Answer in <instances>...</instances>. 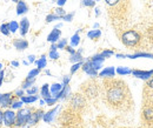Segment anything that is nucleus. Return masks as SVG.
Returning a JSON list of instances; mask_svg holds the SVG:
<instances>
[{
    "label": "nucleus",
    "mask_w": 153,
    "mask_h": 128,
    "mask_svg": "<svg viewBox=\"0 0 153 128\" xmlns=\"http://www.w3.org/2000/svg\"><path fill=\"white\" fill-rule=\"evenodd\" d=\"M105 91L107 102L115 108H120L121 106H124L131 95L124 82L115 80L105 82Z\"/></svg>",
    "instance_id": "nucleus-1"
},
{
    "label": "nucleus",
    "mask_w": 153,
    "mask_h": 128,
    "mask_svg": "<svg viewBox=\"0 0 153 128\" xmlns=\"http://www.w3.org/2000/svg\"><path fill=\"white\" fill-rule=\"evenodd\" d=\"M141 38H140V34L138 32H135L133 30L131 31H126L123 33L121 36V41L125 46L127 47H135L139 42H140Z\"/></svg>",
    "instance_id": "nucleus-2"
},
{
    "label": "nucleus",
    "mask_w": 153,
    "mask_h": 128,
    "mask_svg": "<svg viewBox=\"0 0 153 128\" xmlns=\"http://www.w3.org/2000/svg\"><path fill=\"white\" fill-rule=\"evenodd\" d=\"M31 115H32V110L31 108H20V110H18L17 116H16V126H18V127L26 126L30 121Z\"/></svg>",
    "instance_id": "nucleus-3"
},
{
    "label": "nucleus",
    "mask_w": 153,
    "mask_h": 128,
    "mask_svg": "<svg viewBox=\"0 0 153 128\" xmlns=\"http://www.w3.org/2000/svg\"><path fill=\"white\" fill-rule=\"evenodd\" d=\"M16 116H17V113L13 110H6L4 112V125L6 127L16 126Z\"/></svg>",
    "instance_id": "nucleus-4"
},
{
    "label": "nucleus",
    "mask_w": 153,
    "mask_h": 128,
    "mask_svg": "<svg viewBox=\"0 0 153 128\" xmlns=\"http://www.w3.org/2000/svg\"><path fill=\"white\" fill-rule=\"evenodd\" d=\"M13 100V93L8 92V93H0V107L1 108H7L11 106Z\"/></svg>",
    "instance_id": "nucleus-5"
},
{
    "label": "nucleus",
    "mask_w": 153,
    "mask_h": 128,
    "mask_svg": "<svg viewBox=\"0 0 153 128\" xmlns=\"http://www.w3.org/2000/svg\"><path fill=\"white\" fill-rule=\"evenodd\" d=\"M132 75L137 79H140V80H150L153 76V70L150 71H143V70H133L132 71Z\"/></svg>",
    "instance_id": "nucleus-6"
},
{
    "label": "nucleus",
    "mask_w": 153,
    "mask_h": 128,
    "mask_svg": "<svg viewBox=\"0 0 153 128\" xmlns=\"http://www.w3.org/2000/svg\"><path fill=\"white\" fill-rule=\"evenodd\" d=\"M143 118L147 124H153V104L145 105L143 110Z\"/></svg>",
    "instance_id": "nucleus-7"
},
{
    "label": "nucleus",
    "mask_w": 153,
    "mask_h": 128,
    "mask_svg": "<svg viewBox=\"0 0 153 128\" xmlns=\"http://www.w3.org/2000/svg\"><path fill=\"white\" fill-rule=\"evenodd\" d=\"M44 114H45V112L42 110H34V112H32V115H31V118H30V121H28V126H34V125H37L39 121L44 118Z\"/></svg>",
    "instance_id": "nucleus-8"
},
{
    "label": "nucleus",
    "mask_w": 153,
    "mask_h": 128,
    "mask_svg": "<svg viewBox=\"0 0 153 128\" xmlns=\"http://www.w3.org/2000/svg\"><path fill=\"white\" fill-rule=\"evenodd\" d=\"M71 105L73 108L79 110V108H82L84 105H85V99L81 94H76L72 99H71Z\"/></svg>",
    "instance_id": "nucleus-9"
},
{
    "label": "nucleus",
    "mask_w": 153,
    "mask_h": 128,
    "mask_svg": "<svg viewBox=\"0 0 153 128\" xmlns=\"http://www.w3.org/2000/svg\"><path fill=\"white\" fill-rule=\"evenodd\" d=\"M81 68H82V71L87 74L88 76H92V78L98 76V71H96V70L93 68V66H92V64H91L90 60H87L86 62H84Z\"/></svg>",
    "instance_id": "nucleus-10"
},
{
    "label": "nucleus",
    "mask_w": 153,
    "mask_h": 128,
    "mask_svg": "<svg viewBox=\"0 0 153 128\" xmlns=\"http://www.w3.org/2000/svg\"><path fill=\"white\" fill-rule=\"evenodd\" d=\"M98 76H100L102 79H113L115 76V68L112 66L105 67L100 73L98 74Z\"/></svg>",
    "instance_id": "nucleus-11"
},
{
    "label": "nucleus",
    "mask_w": 153,
    "mask_h": 128,
    "mask_svg": "<svg viewBox=\"0 0 153 128\" xmlns=\"http://www.w3.org/2000/svg\"><path fill=\"white\" fill-rule=\"evenodd\" d=\"M86 87H84V91L85 94L88 96V98H94L98 94V87H97V84H92L90 82L88 85H85Z\"/></svg>",
    "instance_id": "nucleus-12"
},
{
    "label": "nucleus",
    "mask_w": 153,
    "mask_h": 128,
    "mask_svg": "<svg viewBox=\"0 0 153 128\" xmlns=\"http://www.w3.org/2000/svg\"><path fill=\"white\" fill-rule=\"evenodd\" d=\"M58 110H59V106H56L54 108H52L51 110L46 112V113L44 114V118H42V120H44L46 124H51V122L54 120V116H56V114H57Z\"/></svg>",
    "instance_id": "nucleus-13"
},
{
    "label": "nucleus",
    "mask_w": 153,
    "mask_h": 128,
    "mask_svg": "<svg viewBox=\"0 0 153 128\" xmlns=\"http://www.w3.org/2000/svg\"><path fill=\"white\" fill-rule=\"evenodd\" d=\"M28 30H30V21H28V19L22 18L21 21L19 22V31L21 37H25L28 33Z\"/></svg>",
    "instance_id": "nucleus-14"
},
{
    "label": "nucleus",
    "mask_w": 153,
    "mask_h": 128,
    "mask_svg": "<svg viewBox=\"0 0 153 128\" xmlns=\"http://www.w3.org/2000/svg\"><path fill=\"white\" fill-rule=\"evenodd\" d=\"M61 37V31L59 30V28H53L52 31H51V33L47 36V41L48 42H52V44H56L58 40L60 39Z\"/></svg>",
    "instance_id": "nucleus-15"
},
{
    "label": "nucleus",
    "mask_w": 153,
    "mask_h": 128,
    "mask_svg": "<svg viewBox=\"0 0 153 128\" xmlns=\"http://www.w3.org/2000/svg\"><path fill=\"white\" fill-rule=\"evenodd\" d=\"M13 46L18 51H25L26 48H28V41L25 39H16L13 41Z\"/></svg>",
    "instance_id": "nucleus-16"
},
{
    "label": "nucleus",
    "mask_w": 153,
    "mask_h": 128,
    "mask_svg": "<svg viewBox=\"0 0 153 128\" xmlns=\"http://www.w3.org/2000/svg\"><path fill=\"white\" fill-rule=\"evenodd\" d=\"M126 58L128 59H139V58H147V59H152L153 60V54L149 53V52H137L133 54H126Z\"/></svg>",
    "instance_id": "nucleus-17"
},
{
    "label": "nucleus",
    "mask_w": 153,
    "mask_h": 128,
    "mask_svg": "<svg viewBox=\"0 0 153 128\" xmlns=\"http://www.w3.org/2000/svg\"><path fill=\"white\" fill-rule=\"evenodd\" d=\"M70 93H71V88H70V86H68V85H64L62 90L59 92V94H58L56 98H57L58 100H64V99L68 98Z\"/></svg>",
    "instance_id": "nucleus-18"
},
{
    "label": "nucleus",
    "mask_w": 153,
    "mask_h": 128,
    "mask_svg": "<svg viewBox=\"0 0 153 128\" xmlns=\"http://www.w3.org/2000/svg\"><path fill=\"white\" fill-rule=\"evenodd\" d=\"M28 12V6H27V4L25 2V1H19L18 4H17V14L18 16H22V14H25V13H27Z\"/></svg>",
    "instance_id": "nucleus-19"
},
{
    "label": "nucleus",
    "mask_w": 153,
    "mask_h": 128,
    "mask_svg": "<svg viewBox=\"0 0 153 128\" xmlns=\"http://www.w3.org/2000/svg\"><path fill=\"white\" fill-rule=\"evenodd\" d=\"M62 87H64V85H62V84H59V82H56V84L51 85V87H50V92H51L52 96H54V98H56L58 94H59V92L62 90Z\"/></svg>",
    "instance_id": "nucleus-20"
},
{
    "label": "nucleus",
    "mask_w": 153,
    "mask_h": 128,
    "mask_svg": "<svg viewBox=\"0 0 153 128\" xmlns=\"http://www.w3.org/2000/svg\"><path fill=\"white\" fill-rule=\"evenodd\" d=\"M20 100L25 104V105H30V104H33V102H36L37 100H38V96L37 95H22L21 98H20Z\"/></svg>",
    "instance_id": "nucleus-21"
},
{
    "label": "nucleus",
    "mask_w": 153,
    "mask_h": 128,
    "mask_svg": "<svg viewBox=\"0 0 153 128\" xmlns=\"http://www.w3.org/2000/svg\"><path fill=\"white\" fill-rule=\"evenodd\" d=\"M40 94H41L42 99H46V98L52 96V94H51V92H50V85H48V84H44V85L41 86Z\"/></svg>",
    "instance_id": "nucleus-22"
},
{
    "label": "nucleus",
    "mask_w": 153,
    "mask_h": 128,
    "mask_svg": "<svg viewBox=\"0 0 153 128\" xmlns=\"http://www.w3.org/2000/svg\"><path fill=\"white\" fill-rule=\"evenodd\" d=\"M115 73L119 74L120 76H125V75H128V74L132 73V70L128 68V67H125V66H119V67H117Z\"/></svg>",
    "instance_id": "nucleus-23"
},
{
    "label": "nucleus",
    "mask_w": 153,
    "mask_h": 128,
    "mask_svg": "<svg viewBox=\"0 0 153 128\" xmlns=\"http://www.w3.org/2000/svg\"><path fill=\"white\" fill-rule=\"evenodd\" d=\"M81 52H82V50H79V51H76L74 54H71V56H70V61H71L72 64H76V62H80V61H82V55H81Z\"/></svg>",
    "instance_id": "nucleus-24"
},
{
    "label": "nucleus",
    "mask_w": 153,
    "mask_h": 128,
    "mask_svg": "<svg viewBox=\"0 0 153 128\" xmlns=\"http://www.w3.org/2000/svg\"><path fill=\"white\" fill-rule=\"evenodd\" d=\"M79 32H80V30L74 33L71 39H70V42H71V46L72 47H76V46H79V44H80V36H79Z\"/></svg>",
    "instance_id": "nucleus-25"
},
{
    "label": "nucleus",
    "mask_w": 153,
    "mask_h": 128,
    "mask_svg": "<svg viewBox=\"0 0 153 128\" xmlns=\"http://www.w3.org/2000/svg\"><path fill=\"white\" fill-rule=\"evenodd\" d=\"M36 65H37V68H39L40 71H41L42 68H45V67H46V65H47L46 55H41V58H40V59L36 60Z\"/></svg>",
    "instance_id": "nucleus-26"
},
{
    "label": "nucleus",
    "mask_w": 153,
    "mask_h": 128,
    "mask_svg": "<svg viewBox=\"0 0 153 128\" xmlns=\"http://www.w3.org/2000/svg\"><path fill=\"white\" fill-rule=\"evenodd\" d=\"M22 106H24V102L21 101V100H18V99H14L13 98V100H12V104H11V110H20V108H22Z\"/></svg>",
    "instance_id": "nucleus-27"
},
{
    "label": "nucleus",
    "mask_w": 153,
    "mask_h": 128,
    "mask_svg": "<svg viewBox=\"0 0 153 128\" xmlns=\"http://www.w3.org/2000/svg\"><path fill=\"white\" fill-rule=\"evenodd\" d=\"M87 37L92 40H98L99 38L101 37V31L100 30H92L87 33Z\"/></svg>",
    "instance_id": "nucleus-28"
},
{
    "label": "nucleus",
    "mask_w": 153,
    "mask_h": 128,
    "mask_svg": "<svg viewBox=\"0 0 153 128\" xmlns=\"http://www.w3.org/2000/svg\"><path fill=\"white\" fill-rule=\"evenodd\" d=\"M8 28H10V32L11 33H16L18 30H19V22L16 21V20H12L8 22Z\"/></svg>",
    "instance_id": "nucleus-29"
},
{
    "label": "nucleus",
    "mask_w": 153,
    "mask_h": 128,
    "mask_svg": "<svg viewBox=\"0 0 153 128\" xmlns=\"http://www.w3.org/2000/svg\"><path fill=\"white\" fill-rule=\"evenodd\" d=\"M34 82H36V79H25V81L21 84V88L22 90H27V88H30V87H32L33 85H34Z\"/></svg>",
    "instance_id": "nucleus-30"
},
{
    "label": "nucleus",
    "mask_w": 153,
    "mask_h": 128,
    "mask_svg": "<svg viewBox=\"0 0 153 128\" xmlns=\"http://www.w3.org/2000/svg\"><path fill=\"white\" fill-rule=\"evenodd\" d=\"M39 73H40V70L39 68H33V70H31L28 74H27V79H36V76H38Z\"/></svg>",
    "instance_id": "nucleus-31"
},
{
    "label": "nucleus",
    "mask_w": 153,
    "mask_h": 128,
    "mask_svg": "<svg viewBox=\"0 0 153 128\" xmlns=\"http://www.w3.org/2000/svg\"><path fill=\"white\" fill-rule=\"evenodd\" d=\"M44 100H45V104H46L47 106H54V105H57V102H58V99L54 98V96H50V98H46V99H44Z\"/></svg>",
    "instance_id": "nucleus-32"
},
{
    "label": "nucleus",
    "mask_w": 153,
    "mask_h": 128,
    "mask_svg": "<svg viewBox=\"0 0 153 128\" xmlns=\"http://www.w3.org/2000/svg\"><path fill=\"white\" fill-rule=\"evenodd\" d=\"M0 32L4 34V36H10V28H8V24H2L0 25Z\"/></svg>",
    "instance_id": "nucleus-33"
},
{
    "label": "nucleus",
    "mask_w": 153,
    "mask_h": 128,
    "mask_svg": "<svg viewBox=\"0 0 153 128\" xmlns=\"http://www.w3.org/2000/svg\"><path fill=\"white\" fill-rule=\"evenodd\" d=\"M81 5L85 7H94L96 6V0H81Z\"/></svg>",
    "instance_id": "nucleus-34"
},
{
    "label": "nucleus",
    "mask_w": 153,
    "mask_h": 128,
    "mask_svg": "<svg viewBox=\"0 0 153 128\" xmlns=\"http://www.w3.org/2000/svg\"><path fill=\"white\" fill-rule=\"evenodd\" d=\"M57 47L60 50H65V47L67 46V39H59L57 42Z\"/></svg>",
    "instance_id": "nucleus-35"
},
{
    "label": "nucleus",
    "mask_w": 153,
    "mask_h": 128,
    "mask_svg": "<svg viewBox=\"0 0 153 128\" xmlns=\"http://www.w3.org/2000/svg\"><path fill=\"white\" fill-rule=\"evenodd\" d=\"M82 61H80V62H76V64H73L72 65V67H71V74H74L79 70V68H81L82 67Z\"/></svg>",
    "instance_id": "nucleus-36"
},
{
    "label": "nucleus",
    "mask_w": 153,
    "mask_h": 128,
    "mask_svg": "<svg viewBox=\"0 0 153 128\" xmlns=\"http://www.w3.org/2000/svg\"><path fill=\"white\" fill-rule=\"evenodd\" d=\"M53 13H54L56 16H58V17H60V18H62V17L66 14V12H65V10H64L62 7H58V8H56Z\"/></svg>",
    "instance_id": "nucleus-37"
},
{
    "label": "nucleus",
    "mask_w": 153,
    "mask_h": 128,
    "mask_svg": "<svg viewBox=\"0 0 153 128\" xmlns=\"http://www.w3.org/2000/svg\"><path fill=\"white\" fill-rule=\"evenodd\" d=\"M60 17H58L56 16L54 13H52V14H48L47 17H46V22H52V21H56V20H60Z\"/></svg>",
    "instance_id": "nucleus-38"
},
{
    "label": "nucleus",
    "mask_w": 153,
    "mask_h": 128,
    "mask_svg": "<svg viewBox=\"0 0 153 128\" xmlns=\"http://www.w3.org/2000/svg\"><path fill=\"white\" fill-rule=\"evenodd\" d=\"M100 54L102 55L105 59H107V58H111L112 55H114V52H113V51H111V50H104Z\"/></svg>",
    "instance_id": "nucleus-39"
},
{
    "label": "nucleus",
    "mask_w": 153,
    "mask_h": 128,
    "mask_svg": "<svg viewBox=\"0 0 153 128\" xmlns=\"http://www.w3.org/2000/svg\"><path fill=\"white\" fill-rule=\"evenodd\" d=\"M38 87H36V86H32V87H30V88H27L26 90V93L28 94V95H36L37 93H38Z\"/></svg>",
    "instance_id": "nucleus-40"
},
{
    "label": "nucleus",
    "mask_w": 153,
    "mask_h": 128,
    "mask_svg": "<svg viewBox=\"0 0 153 128\" xmlns=\"http://www.w3.org/2000/svg\"><path fill=\"white\" fill-rule=\"evenodd\" d=\"M48 56L52 59V60H57L59 59V53H58V51H50V53H48Z\"/></svg>",
    "instance_id": "nucleus-41"
},
{
    "label": "nucleus",
    "mask_w": 153,
    "mask_h": 128,
    "mask_svg": "<svg viewBox=\"0 0 153 128\" xmlns=\"http://www.w3.org/2000/svg\"><path fill=\"white\" fill-rule=\"evenodd\" d=\"M73 17H74V12H72V13H68V14H65L64 17H62V20H65V21H72L73 20Z\"/></svg>",
    "instance_id": "nucleus-42"
},
{
    "label": "nucleus",
    "mask_w": 153,
    "mask_h": 128,
    "mask_svg": "<svg viewBox=\"0 0 153 128\" xmlns=\"http://www.w3.org/2000/svg\"><path fill=\"white\" fill-rule=\"evenodd\" d=\"M22 95H25V92H24L22 88H19V90H17V91L14 92V96H17V98H19V99Z\"/></svg>",
    "instance_id": "nucleus-43"
},
{
    "label": "nucleus",
    "mask_w": 153,
    "mask_h": 128,
    "mask_svg": "<svg viewBox=\"0 0 153 128\" xmlns=\"http://www.w3.org/2000/svg\"><path fill=\"white\" fill-rule=\"evenodd\" d=\"M120 0H105V2L108 5V6H115L117 4H119Z\"/></svg>",
    "instance_id": "nucleus-44"
},
{
    "label": "nucleus",
    "mask_w": 153,
    "mask_h": 128,
    "mask_svg": "<svg viewBox=\"0 0 153 128\" xmlns=\"http://www.w3.org/2000/svg\"><path fill=\"white\" fill-rule=\"evenodd\" d=\"M71 81V75H65L62 79V85H68Z\"/></svg>",
    "instance_id": "nucleus-45"
},
{
    "label": "nucleus",
    "mask_w": 153,
    "mask_h": 128,
    "mask_svg": "<svg viewBox=\"0 0 153 128\" xmlns=\"http://www.w3.org/2000/svg\"><path fill=\"white\" fill-rule=\"evenodd\" d=\"M65 50H66V51H67L70 54H74V53L76 52V51L73 48V47H72V46H66V47H65Z\"/></svg>",
    "instance_id": "nucleus-46"
},
{
    "label": "nucleus",
    "mask_w": 153,
    "mask_h": 128,
    "mask_svg": "<svg viewBox=\"0 0 153 128\" xmlns=\"http://www.w3.org/2000/svg\"><path fill=\"white\" fill-rule=\"evenodd\" d=\"M4 79H5V71L1 70V71H0V86H1L2 82H4Z\"/></svg>",
    "instance_id": "nucleus-47"
},
{
    "label": "nucleus",
    "mask_w": 153,
    "mask_h": 128,
    "mask_svg": "<svg viewBox=\"0 0 153 128\" xmlns=\"http://www.w3.org/2000/svg\"><path fill=\"white\" fill-rule=\"evenodd\" d=\"M28 64H33V62H36V56L33 54H31V55H28Z\"/></svg>",
    "instance_id": "nucleus-48"
},
{
    "label": "nucleus",
    "mask_w": 153,
    "mask_h": 128,
    "mask_svg": "<svg viewBox=\"0 0 153 128\" xmlns=\"http://www.w3.org/2000/svg\"><path fill=\"white\" fill-rule=\"evenodd\" d=\"M66 1H67V0H56V2L58 4L59 7H62V6L66 4Z\"/></svg>",
    "instance_id": "nucleus-49"
},
{
    "label": "nucleus",
    "mask_w": 153,
    "mask_h": 128,
    "mask_svg": "<svg viewBox=\"0 0 153 128\" xmlns=\"http://www.w3.org/2000/svg\"><path fill=\"white\" fill-rule=\"evenodd\" d=\"M4 125V112L0 110V127Z\"/></svg>",
    "instance_id": "nucleus-50"
},
{
    "label": "nucleus",
    "mask_w": 153,
    "mask_h": 128,
    "mask_svg": "<svg viewBox=\"0 0 153 128\" xmlns=\"http://www.w3.org/2000/svg\"><path fill=\"white\" fill-rule=\"evenodd\" d=\"M147 81H149V82H147V86H149L150 88H152V90H153V76L150 79V80H147Z\"/></svg>",
    "instance_id": "nucleus-51"
},
{
    "label": "nucleus",
    "mask_w": 153,
    "mask_h": 128,
    "mask_svg": "<svg viewBox=\"0 0 153 128\" xmlns=\"http://www.w3.org/2000/svg\"><path fill=\"white\" fill-rule=\"evenodd\" d=\"M50 51H58L57 44H52V45H51V50H50Z\"/></svg>",
    "instance_id": "nucleus-52"
},
{
    "label": "nucleus",
    "mask_w": 153,
    "mask_h": 128,
    "mask_svg": "<svg viewBox=\"0 0 153 128\" xmlns=\"http://www.w3.org/2000/svg\"><path fill=\"white\" fill-rule=\"evenodd\" d=\"M12 66L18 67V66H19V62H18V61H12Z\"/></svg>",
    "instance_id": "nucleus-53"
},
{
    "label": "nucleus",
    "mask_w": 153,
    "mask_h": 128,
    "mask_svg": "<svg viewBox=\"0 0 153 128\" xmlns=\"http://www.w3.org/2000/svg\"><path fill=\"white\" fill-rule=\"evenodd\" d=\"M99 14H100V10H99V8L97 7V8H96V16H97V17H98Z\"/></svg>",
    "instance_id": "nucleus-54"
},
{
    "label": "nucleus",
    "mask_w": 153,
    "mask_h": 128,
    "mask_svg": "<svg viewBox=\"0 0 153 128\" xmlns=\"http://www.w3.org/2000/svg\"><path fill=\"white\" fill-rule=\"evenodd\" d=\"M40 105H41V106L46 105V104H45V100H44V99H41V100H40Z\"/></svg>",
    "instance_id": "nucleus-55"
},
{
    "label": "nucleus",
    "mask_w": 153,
    "mask_h": 128,
    "mask_svg": "<svg viewBox=\"0 0 153 128\" xmlns=\"http://www.w3.org/2000/svg\"><path fill=\"white\" fill-rule=\"evenodd\" d=\"M61 26H62V24H58L57 26H56V28H60Z\"/></svg>",
    "instance_id": "nucleus-56"
},
{
    "label": "nucleus",
    "mask_w": 153,
    "mask_h": 128,
    "mask_svg": "<svg viewBox=\"0 0 153 128\" xmlns=\"http://www.w3.org/2000/svg\"><path fill=\"white\" fill-rule=\"evenodd\" d=\"M12 1H13V2H17V4H18L19 1H25V0H12Z\"/></svg>",
    "instance_id": "nucleus-57"
},
{
    "label": "nucleus",
    "mask_w": 153,
    "mask_h": 128,
    "mask_svg": "<svg viewBox=\"0 0 153 128\" xmlns=\"http://www.w3.org/2000/svg\"><path fill=\"white\" fill-rule=\"evenodd\" d=\"M2 67H4V66H2V64H0V71L2 70Z\"/></svg>",
    "instance_id": "nucleus-58"
},
{
    "label": "nucleus",
    "mask_w": 153,
    "mask_h": 128,
    "mask_svg": "<svg viewBox=\"0 0 153 128\" xmlns=\"http://www.w3.org/2000/svg\"><path fill=\"white\" fill-rule=\"evenodd\" d=\"M96 1H99V0H96Z\"/></svg>",
    "instance_id": "nucleus-59"
},
{
    "label": "nucleus",
    "mask_w": 153,
    "mask_h": 128,
    "mask_svg": "<svg viewBox=\"0 0 153 128\" xmlns=\"http://www.w3.org/2000/svg\"><path fill=\"white\" fill-rule=\"evenodd\" d=\"M45 1H46V0H45Z\"/></svg>",
    "instance_id": "nucleus-60"
}]
</instances>
